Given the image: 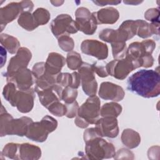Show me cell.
Returning <instances> with one entry per match:
<instances>
[{
    "label": "cell",
    "mask_w": 160,
    "mask_h": 160,
    "mask_svg": "<svg viewBox=\"0 0 160 160\" xmlns=\"http://www.w3.org/2000/svg\"><path fill=\"white\" fill-rule=\"evenodd\" d=\"M91 68L94 73H96L99 77L106 78L109 76L106 69V66L102 65V64L98 62H95L91 64Z\"/></svg>",
    "instance_id": "obj_41"
},
{
    "label": "cell",
    "mask_w": 160,
    "mask_h": 160,
    "mask_svg": "<svg viewBox=\"0 0 160 160\" xmlns=\"http://www.w3.org/2000/svg\"><path fill=\"white\" fill-rule=\"evenodd\" d=\"M71 82V74L68 72H60L56 78V82L63 88L69 86Z\"/></svg>",
    "instance_id": "obj_39"
},
{
    "label": "cell",
    "mask_w": 160,
    "mask_h": 160,
    "mask_svg": "<svg viewBox=\"0 0 160 160\" xmlns=\"http://www.w3.org/2000/svg\"><path fill=\"white\" fill-rule=\"evenodd\" d=\"M63 89L62 86L56 83L48 88L38 91L36 92L38 95L41 104L48 109L54 102L62 100L61 97Z\"/></svg>",
    "instance_id": "obj_17"
},
{
    "label": "cell",
    "mask_w": 160,
    "mask_h": 160,
    "mask_svg": "<svg viewBox=\"0 0 160 160\" xmlns=\"http://www.w3.org/2000/svg\"><path fill=\"white\" fill-rule=\"evenodd\" d=\"M1 68L3 67L4 62H6V49L1 46Z\"/></svg>",
    "instance_id": "obj_47"
},
{
    "label": "cell",
    "mask_w": 160,
    "mask_h": 160,
    "mask_svg": "<svg viewBox=\"0 0 160 160\" xmlns=\"http://www.w3.org/2000/svg\"><path fill=\"white\" fill-rule=\"evenodd\" d=\"M58 127V121L50 116H45L39 122H31L28 129L26 136L30 140L38 142H44L48 134Z\"/></svg>",
    "instance_id": "obj_5"
},
{
    "label": "cell",
    "mask_w": 160,
    "mask_h": 160,
    "mask_svg": "<svg viewBox=\"0 0 160 160\" xmlns=\"http://www.w3.org/2000/svg\"><path fill=\"white\" fill-rule=\"evenodd\" d=\"M51 2L53 4V6H61V4H62L64 3V1H51Z\"/></svg>",
    "instance_id": "obj_49"
},
{
    "label": "cell",
    "mask_w": 160,
    "mask_h": 160,
    "mask_svg": "<svg viewBox=\"0 0 160 160\" xmlns=\"http://www.w3.org/2000/svg\"><path fill=\"white\" fill-rule=\"evenodd\" d=\"M18 88L16 85L12 82H7V84L4 86L2 90V95L4 98L9 103L12 101Z\"/></svg>",
    "instance_id": "obj_36"
},
{
    "label": "cell",
    "mask_w": 160,
    "mask_h": 160,
    "mask_svg": "<svg viewBox=\"0 0 160 160\" xmlns=\"http://www.w3.org/2000/svg\"><path fill=\"white\" fill-rule=\"evenodd\" d=\"M95 129L101 137L116 138L119 134L118 122L116 118L102 117L95 124Z\"/></svg>",
    "instance_id": "obj_14"
},
{
    "label": "cell",
    "mask_w": 160,
    "mask_h": 160,
    "mask_svg": "<svg viewBox=\"0 0 160 160\" xmlns=\"http://www.w3.org/2000/svg\"><path fill=\"white\" fill-rule=\"evenodd\" d=\"M50 28L56 38L68 34H75L79 31L76 21L67 14H61L56 16L51 21Z\"/></svg>",
    "instance_id": "obj_7"
},
{
    "label": "cell",
    "mask_w": 160,
    "mask_h": 160,
    "mask_svg": "<svg viewBox=\"0 0 160 160\" xmlns=\"http://www.w3.org/2000/svg\"><path fill=\"white\" fill-rule=\"evenodd\" d=\"M135 21L136 24V35L143 39L149 38L152 35L149 23L142 19H137Z\"/></svg>",
    "instance_id": "obj_28"
},
{
    "label": "cell",
    "mask_w": 160,
    "mask_h": 160,
    "mask_svg": "<svg viewBox=\"0 0 160 160\" xmlns=\"http://www.w3.org/2000/svg\"><path fill=\"white\" fill-rule=\"evenodd\" d=\"M106 69L108 74L119 80L124 79L135 68L133 64L127 58L114 59L106 65Z\"/></svg>",
    "instance_id": "obj_11"
},
{
    "label": "cell",
    "mask_w": 160,
    "mask_h": 160,
    "mask_svg": "<svg viewBox=\"0 0 160 160\" xmlns=\"http://www.w3.org/2000/svg\"><path fill=\"white\" fill-rule=\"evenodd\" d=\"M18 143L9 142L3 148L1 154L12 159H19V148Z\"/></svg>",
    "instance_id": "obj_29"
},
{
    "label": "cell",
    "mask_w": 160,
    "mask_h": 160,
    "mask_svg": "<svg viewBox=\"0 0 160 160\" xmlns=\"http://www.w3.org/2000/svg\"><path fill=\"white\" fill-rule=\"evenodd\" d=\"M76 23L78 30L86 35H92L96 31L97 22L89 10L84 7L77 9L75 12Z\"/></svg>",
    "instance_id": "obj_8"
},
{
    "label": "cell",
    "mask_w": 160,
    "mask_h": 160,
    "mask_svg": "<svg viewBox=\"0 0 160 160\" xmlns=\"http://www.w3.org/2000/svg\"><path fill=\"white\" fill-rule=\"evenodd\" d=\"M48 109L50 113L58 117L65 116L67 111L66 104L61 103L60 101L54 102L48 108Z\"/></svg>",
    "instance_id": "obj_35"
},
{
    "label": "cell",
    "mask_w": 160,
    "mask_h": 160,
    "mask_svg": "<svg viewBox=\"0 0 160 160\" xmlns=\"http://www.w3.org/2000/svg\"><path fill=\"white\" fill-rule=\"evenodd\" d=\"M59 48L65 52H71L74 48L73 39L68 35H63L58 38Z\"/></svg>",
    "instance_id": "obj_33"
},
{
    "label": "cell",
    "mask_w": 160,
    "mask_h": 160,
    "mask_svg": "<svg viewBox=\"0 0 160 160\" xmlns=\"http://www.w3.org/2000/svg\"><path fill=\"white\" fill-rule=\"evenodd\" d=\"M115 159H134V156L132 151L126 148L119 149L114 156Z\"/></svg>",
    "instance_id": "obj_38"
},
{
    "label": "cell",
    "mask_w": 160,
    "mask_h": 160,
    "mask_svg": "<svg viewBox=\"0 0 160 160\" xmlns=\"http://www.w3.org/2000/svg\"><path fill=\"white\" fill-rule=\"evenodd\" d=\"M66 62L65 58L58 52H50L45 62L46 71L51 75L58 76Z\"/></svg>",
    "instance_id": "obj_20"
},
{
    "label": "cell",
    "mask_w": 160,
    "mask_h": 160,
    "mask_svg": "<svg viewBox=\"0 0 160 160\" xmlns=\"http://www.w3.org/2000/svg\"><path fill=\"white\" fill-rule=\"evenodd\" d=\"M32 16L38 26L47 24L51 18L49 12L46 9L42 8L36 9L33 12Z\"/></svg>",
    "instance_id": "obj_31"
},
{
    "label": "cell",
    "mask_w": 160,
    "mask_h": 160,
    "mask_svg": "<svg viewBox=\"0 0 160 160\" xmlns=\"http://www.w3.org/2000/svg\"><path fill=\"white\" fill-rule=\"evenodd\" d=\"M127 88L145 98H155L160 94V77L158 71L141 69L128 79Z\"/></svg>",
    "instance_id": "obj_1"
},
{
    "label": "cell",
    "mask_w": 160,
    "mask_h": 160,
    "mask_svg": "<svg viewBox=\"0 0 160 160\" xmlns=\"http://www.w3.org/2000/svg\"><path fill=\"white\" fill-rule=\"evenodd\" d=\"M92 13L97 24H113L118 21L119 18V11L112 7L102 8Z\"/></svg>",
    "instance_id": "obj_19"
},
{
    "label": "cell",
    "mask_w": 160,
    "mask_h": 160,
    "mask_svg": "<svg viewBox=\"0 0 160 160\" xmlns=\"http://www.w3.org/2000/svg\"><path fill=\"white\" fill-rule=\"evenodd\" d=\"M7 82L14 83L19 90H28L32 88L35 84V78L29 69L27 68H21L17 71L4 75Z\"/></svg>",
    "instance_id": "obj_10"
},
{
    "label": "cell",
    "mask_w": 160,
    "mask_h": 160,
    "mask_svg": "<svg viewBox=\"0 0 160 160\" xmlns=\"http://www.w3.org/2000/svg\"><path fill=\"white\" fill-rule=\"evenodd\" d=\"M65 104L67 108V111L65 116L67 118H71V119L75 118L78 114V109L79 108L78 102L76 101H75L72 103H69V104L65 103Z\"/></svg>",
    "instance_id": "obj_40"
},
{
    "label": "cell",
    "mask_w": 160,
    "mask_h": 160,
    "mask_svg": "<svg viewBox=\"0 0 160 160\" xmlns=\"http://www.w3.org/2000/svg\"><path fill=\"white\" fill-rule=\"evenodd\" d=\"M155 48L156 42L152 39L133 42L127 48L125 58L133 64L135 69L140 67L148 68L154 64V60L152 53Z\"/></svg>",
    "instance_id": "obj_3"
},
{
    "label": "cell",
    "mask_w": 160,
    "mask_h": 160,
    "mask_svg": "<svg viewBox=\"0 0 160 160\" xmlns=\"http://www.w3.org/2000/svg\"><path fill=\"white\" fill-rule=\"evenodd\" d=\"M1 46L10 54H15L20 48V42L18 39L7 34H1L0 36Z\"/></svg>",
    "instance_id": "obj_24"
},
{
    "label": "cell",
    "mask_w": 160,
    "mask_h": 160,
    "mask_svg": "<svg viewBox=\"0 0 160 160\" xmlns=\"http://www.w3.org/2000/svg\"><path fill=\"white\" fill-rule=\"evenodd\" d=\"M98 94L102 99L119 102L124 99L125 92L123 88L118 84L110 82H102L100 85Z\"/></svg>",
    "instance_id": "obj_16"
},
{
    "label": "cell",
    "mask_w": 160,
    "mask_h": 160,
    "mask_svg": "<svg viewBox=\"0 0 160 160\" xmlns=\"http://www.w3.org/2000/svg\"><path fill=\"white\" fill-rule=\"evenodd\" d=\"M121 139L122 144L129 149L137 148L141 142L140 134L132 129H125L121 134Z\"/></svg>",
    "instance_id": "obj_23"
},
{
    "label": "cell",
    "mask_w": 160,
    "mask_h": 160,
    "mask_svg": "<svg viewBox=\"0 0 160 160\" xmlns=\"http://www.w3.org/2000/svg\"><path fill=\"white\" fill-rule=\"evenodd\" d=\"M32 122V119L27 116L18 119L12 118L10 121L7 135H16L21 137L26 136L28 127Z\"/></svg>",
    "instance_id": "obj_18"
},
{
    "label": "cell",
    "mask_w": 160,
    "mask_h": 160,
    "mask_svg": "<svg viewBox=\"0 0 160 160\" xmlns=\"http://www.w3.org/2000/svg\"><path fill=\"white\" fill-rule=\"evenodd\" d=\"M85 155L86 158L92 160H102L112 158L116 154L115 147L97 133L95 128H91L84 131Z\"/></svg>",
    "instance_id": "obj_2"
},
{
    "label": "cell",
    "mask_w": 160,
    "mask_h": 160,
    "mask_svg": "<svg viewBox=\"0 0 160 160\" xmlns=\"http://www.w3.org/2000/svg\"><path fill=\"white\" fill-rule=\"evenodd\" d=\"M34 89L31 88L30 89L25 91L18 89L10 104L13 107H16L19 112L28 113L30 112L34 107Z\"/></svg>",
    "instance_id": "obj_12"
},
{
    "label": "cell",
    "mask_w": 160,
    "mask_h": 160,
    "mask_svg": "<svg viewBox=\"0 0 160 160\" xmlns=\"http://www.w3.org/2000/svg\"><path fill=\"white\" fill-rule=\"evenodd\" d=\"M19 25L28 31H32L38 27L32 14L30 12H24L21 14L18 19Z\"/></svg>",
    "instance_id": "obj_26"
},
{
    "label": "cell",
    "mask_w": 160,
    "mask_h": 160,
    "mask_svg": "<svg viewBox=\"0 0 160 160\" xmlns=\"http://www.w3.org/2000/svg\"><path fill=\"white\" fill-rule=\"evenodd\" d=\"M66 61L68 68L72 71L78 69L83 63L80 54L72 51L68 52Z\"/></svg>",
    "instance_id": "obj_27"
},
{
    "label": "cell",
    "mask_w": 160,
    "mask_h": 160,
    "mask_svg": "<svg viewBox=\"0 0 160 160\" xmlns=\"http://www.w3.org/2000/svg\"><path fill=\"white\" fill-rule=\"evenodd\" d=\"M34 4L31 1L12 2L0 9L1 31H2L6 24L13 21L24 12H31Z\"/></svg>",
    "instance_id": "obj_6"
},
{
    "label": "cell",
    "mask_w": 160,
    "mask_h": 160,
    "mask_svg": "<svg viewBox=\"0 0 160 160\" xmlns=\"http://www.w3.org/2000/svg\"><path fill=\"white\" fill-rule=\"evenodd\" d=\"M31 58L32 53L30 50L27 48L21 47L16 55L11 58L4 75L13 73L21 68H27Z\"/></svg>",
    "instance_id": "obj_15"
},
{
    "label": "cell",
    "mask_w": 160,
    "mask_h": 160,
    "mask_svg": "<svg viewBox=\"0 0 160 160\" xmlns=\"http://www.w3.org/2000/svg\"><path fill=\"white\" fill-rule=\"evenodd\" d=\"M122 110V106L116 102H110L104 104L101 108L100 116L102 117H118Z\"/></svg>",
    "instance_id": "obj_25"
},
{
    "label": "cell",
    "mask_w": 160,
    "mask_h": 160,
    "mask_svg": "<svg viewBox=\"0 0 160 160\" xmlns=\"http://www.w3.org/2000/svg\"><path fill=\"white\" fill-rule=\"evenodd\" d=\"M142 2V1H124V3L127 4H132V5H138L139 4H141Z\"/></svg>",
    "instance_id": "obj_48"
},
{
    "label": "cell",
    "mask_w": 160,
    "mask_h": 160,
    "mask_svg": "<svg viewBox=\"0 0 160 160\" xmlns=\"http://www.w3.org/2000/svg\"><path fill=\"white\" fill-rule=\"evenodd\" d=\"M81 84V78L78 72H73L71 74V82L69 87L78 89Z\"/></svg>",
    "instance_id": "obj_43"
},
{
    "label": "cell",
    "mask_w": 160,
    "mask_h": 160,
    "mask_svg": "<svg viewBox=\"0 0 160 160\" xmlns=\"http://www.w3.org/2000/svg\"><path fill=\"white\" fill-rule=\"evenodd\" d=\"M116 42H126L136 35V24L135 20H126L122 22L118 29H116Z\"/></svg>",
    "instance_id": "obj_21"
},
{
    "label": "cell",
    "mask_w": 160,
    "mask_h": 160,
    "mask_svg": "<svg viewBox=\"0 0 160 160\" xmlns=\"http://www.w3.org/2000/svg\"><path fill=\"white\" fill-rule=\"evenodd\" d=\"M144 18L151 22L159 21V8H151L148 9L144 13Z\"/></svg>",
    "instance_id": "obj_37"
},
{
    "label": "cell",
    "mask_w": 160,
    "mask_h": 160,
    "mask_svg": "<svg viewBox=\"0 0 160 160\" xmlns=\"http://www.w3.org/2000/svg\"><path fill=\"white\" fill-rule=\"evenodd\" d=\"M92 2L99 6H103L107 4L109 5H118L121 3V1H92Z\"/></svg>",
    "instance_id": "obj_44"
},
{
    "label": "cell",
    "mask_w": 160,
    "mask_h": 160,
    "mask_svg": "<svg viewBox=\"0 0 160 160\" xmlns=\"http://www.w3.org/2000/svg\"><path fill=\"white\" fill-rule=\"evenodd\" d=\"M12 118L13 117L6 111V109L2 104L0 115V135L1 137L6 136V132L9 122Z\"/></svg>",
    "instance_id": "obj_30"
},
{
    "label": "cell",
    "mask_w": 160,
    "mask_h": 160,
    "mask_svg": "<svg viewBox=\"0 0 160 160\" xmlns=\"http://www.w3.org/2000/svg\"><path fill=\"white\" fill-rule=\"evenodd\" d=\"M150 24V28L152 34L157 36L159 35V21L151 22Z\"/></svg>",
    "instance_id": "obj_45"
},
{
    "label": "cell",
    "mask_w": 160,
    "mask_h": 160,
    "mask_svg": "<svg viewBox=\"0 0 160 160\" xmlns=\"http://www.w3.org/2000/svg\"><path fill=\"white\" fill-rule=\"evenodd\" d=\"M78 94V92L77 89H74L69 86H66L62 90L61 99L66 104L72 103L76 101Z\"/></svg>",
    "instance_id": "obj_34"
},
{
    "label": "cell",
    "mask_w": 160,
    "mask_h": 160,
    "mask_svg": "<svg viewBox=\"0 0 160 160\" xmlns=\"http://www.w3.org/2000/svg\"><path fill=\"white\" fill-rule=\"evenodd\" d=\"M159 147L158 146L151 147L148 151V158L149 159H154V155L156 153H159Z\"/></svg>",
    "instance_id": "obj_46"
},
{
    "label": "cell",
    "mask_w": 160,
    "mask_h": 160,
    "mask_svg": "<svg viewBox=\"0 0 160 160\" xmlns=\"http://www.w3.org/2000/svg\"><path fill=\"white\" fill-rule=\"evenodd\" d=\"M112 56L114 59H122L126 54L127 47L126 42H115L111 43Z\"/></svg>",
    "instance_id": "obj_32"
},
{
    "label": "cell",
    "mask_w": 160,
    "mask_h": 160,
    "mask_svg": "<svg viewBox=\"0 0 160 160\" xmlns=\"http://www.w3.org/2000/svg\"><path fill=\"white\" fill-rule=\"evenodd\" d=\"M101 101L96 96H89L79 108L75 117V124L82 129L86 128L89 124H95L99 119Z\"/></svg>",
    "instance_id": "obj_4"
},
{
    "label": "cell",
    "mask_w": 160,
    "mask_h": 160,
    "mask_svg": "<svg viewBox=\"0 0 160 160\" xmlns=\"http://www.w3.org/2000/svg\"><path fill=\"white\" fill-rule=\"evenodd\" d=\"M41 156V150L39 147L28 142L19 144V159L38 160Z\"/></svg>",
    "instance_id": "obj_22"
},
{
    "label": "cell",
    "mask_w": 160,
    "mask_h": 160,
    "mask_svg": "<svg viewBox=\"0 0 160 160\" xmlns=\"http://www.w3.org/2000/svg\"><path fill=\"white\" fill-rule=\"evenodd\" d=\"M81 78V84L84 92L89 96H96L98 90V82L91 64L83 62L78 69Z\"/></svg>",
    "instance_id": "obj_9"
},
{
    "label": "cell",
    "mask_w": 160,
    "mask_h": 160,
    "mask_svg": "<svg viewBox=\"0 0 160 160\" xmlns=\"http://www.w3.org/2000/svg\"><path fill=\"white\" fill-rule=\"evenodd\" d=\"M45 71L46 69L44 62H39L34 64L32 69V72L34 75L35 80L42 75Z\"/></svg>",
    "instance_id": "obj_42"
},
{
    "label": "cell",
    "mask_w": 160,
    "mask_h": 160,
    "mask_svg": "<svg viewBox=\"0 0 160 160\" xmlns=\"http://www.w3.org/2000/svg\"><path fill=\"white\" fill-rule=\"evenodd\" d=\"M83 54L93 56L99 60H103L108 56V47L106 44L96 39L84 40L81 44Z\"/></svg>",
    "instance_id": "obj_13"
}]
</instances>
